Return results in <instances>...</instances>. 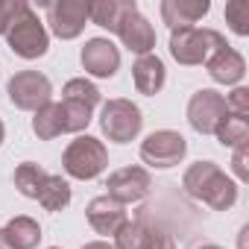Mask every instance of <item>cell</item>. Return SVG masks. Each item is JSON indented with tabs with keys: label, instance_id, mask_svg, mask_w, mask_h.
I'll return each instance as SVG.
<instances>
[{
	"label": "cell",
	"instance_id": "8992f818",
	"mask_svg": "<svg viewBox=\"0 0 249 249\" xmlns=\"http://www.w3.org/2000/svg\"><path fill=\"white\" fill-rule=\"evenodd\" d=\"M6 91H9V103L15 108H21V111H38L41 106L50 103L53 85L38 71H21V73H15L9 79Z\"/></svg>",
	"mask_w": 249,
	"mask_h": 249
},
{
	"label": "cell",
	"instance_id": "9a60e30c",
	"mask_svg": "<svg viewBox=\"0 0 249 249\" xmlns=\"http://www.w3.org/2000/svg\"><path fill=\"white\" fill-rule=\"evenodd\" d=\"M205 68H208V76L214 79V82H220V85H237L240 79H243V73H246V62H243V56L234 50V47H220L208 62H205Z\"/></svg>",
	"mask_w": 249,
	"mask_h": 249
},
{
	"label": "cell",
	"instance_id": "2e32d148",
	"mask_svg": "<svg viewBox=\"0 0 249 249\" xmlns=\"http://www.w3.org/2000/svg\"><path fill=\"white\" fill-rule=\"evenodd\" d=\"M132 79H135V88L147 97L159 94L164 88V79H167V71H164V62L156 56V53H147V56H138V62L132 65Z\"/></svg>",
	"mask_w": 249,
	"mask_h": 249
},
{
	"label": "cell",
	"instance_id": "ba28073f",
	"mask_svg": "<svg viewBox=\"0 0 249 249\" xmlns=\"http://www.w3.org/2000/svg\"><path fill=\"white\" fill-rule=\"evenodd\" d=\"M226 97L211 91V88H202L191 97L188 103V123L194 126V132L199 135H214L217 123L226 117Z\"/></svg>",
	"mask_w": 249,
	"mask_h": 249
},
{
	"label": "cell",
	"instance_id": "4316f807",
	"mask_svg": "<svg viewBox=\"0 0 249 249\" xmlns=\"http://www.w3.org/2000/svg\"><path fill=\"white\" fill-rule=\"evenodd\" d=\"M226 108H229L231 114L249 117V88H234V91L226 97Z\"/></svg>",
	"mask_w": 249,
	"mask_h": 249
},
{
	"label": "cell",
	"instance_id": "e0dca14e",
	"mask_svg": "<svg viewBox=\"0 0 249 249\" xmlns=\"http://www.w3.org/2000/svg\"><path fill=\"white\" fill-rule=\"evenodd\" d=\"M129 9H135V0H100V3H88V18L97 27L114 33Z\"/></svg>",
	"mask_w": 249,
	"mask_h": 249
},
{
	"label": "cell",
	"instance_id": "d6a6232c",
	"mask_svg": "<svg viewBox=\"0 0 249 249\" xmlns=\"http://www.w3.org/2000/svg\"><path fill=\"white\" fill-rule=\"evenodd\" d=\"M3 135H6V129H3V120H0V144H3Z\"/></svg>",
	"mask_w": 249,
	"mask_h": 249
},
{
	"label": "cell",
	"instance_id": "ac0fdd59",
	"mask_svg": "<svg viewBox=\"0 0 249 249\" xmlns=\"http://www.w3.org/2000/svg\"><path fill=\"white\" fill-rule=\"evenodd\" d=\"M6 237L12 243V249H36L38 240H41V226L33 220V217H12L6 223Z\"/></svg>",
	"mask_w": 249,
	"mask_h": 249
},
{
	"label": "cell",
	"instance_id": "3957f363",
	"mask_svg": "<svg viewBox=\"0 0 249 249\" xmlns=\"http://www.w3.org/2000/svg\"><path fill=\"white\" fill-rule=\"evenodd\" d=\"M6 41H9V50L21 59H38L47 53L50 36H47L44 24L38 21V15L33 12L30 3H24L21 12L12 18V24L6 30Z\"/></svg>",
	"mask_w": 249,
	"mask_h": 249
},
{
	"label": "cell",
	"instance_id": "4fadbf2b",
	"mask_svg": "<svg viewBox=\"0 0 249 249\" xmlns=\"http://www.w3.org/2000/svg\"><path fill=\"white\" fill-rule=\"evenodd\" d=\"M88 214V223L97 234H106V237H114L120 231V226L126 223V208L120 202L108 199V196H94L85 208Z\"/></svg>",
	"mask_w": 249,
	"mask_h": 249
},
{
	"label": "cell",
	"instance_id": "6da1fadb",
	"mask_svg": "<svg viewBox=\"0 0 249 249\" xmlns=\"http://www.w3.org/2000/svg\"><path fill=\"white\" fill-rule=\"evenodd\" d=\"M182 188L194 199L205 202L214 211H229L237 202V185L214 161H196V164H191L185 170V176H182Z\"/></svg>",
	"mask_w": 249,
	"mask_h": 249
},
{
	"label": "cell",
	"instance_id": "30bf717a",
	"mask_svg": "<svg viewBox=\"0 0 249 249\" xmlns=\"http://www.w3.org/2000/svg\"><path fill=\"white\" fill-rule=\"evenodd\" d=\"M44 6H47V24H50V30L62 41H71V38H76L85 30L88 3H82V0H56V3H44Z\"/></svg>",
	"mask_w": 249,
	"mask_h": 249
},
{
	"label": "cell",
	"instance_id": "d6986e66",
	"mask_svg": "<svg viewBox=\"0 0 249 249\" xmlns=\"http://www.w3.org/2000/svg\"><path fill=\"white\" fill-rule=\"evenodd\" d=\"M156 237V229H150L144 220H126L114 234V249H150Z\"/></svg>",
	"mask_w": 249,
	"mask_h": 249
},
{
	"label": "cell",
	"instance_id": "f1b7e54d",
	"mask_svg": "<svg viewBox=\"0 0 249 249\" xmlns=\"http://www.w3.org/2000/svg\"><path fill=\"white\" fill-rule=\"evenodd\" d=\"M231 170L240 182H249V144L237 147L234 150V159H231Z\"/></svg>",
	"mask_w": 249,
	"mask_h": 249
},
{
	"label": "cell",
	"instance_id": "5bb4252c",
	"mask_svg": "<svg viewBox=\"0 0 249 249\" xmlns=\"http://www.w3.org/2000/svg\"><path fill=\"white\" fill-rule=\"evenodd\" d=\"M211 9L208 0H164L161 3V21L173 30H185L194 27L199 18H205Z\"/></svg>",
	"mask_w": 249,
	"mask_h": 249
},
{
	"label": "cell",
	"instance_id": "1f68e13d",
	"mask_svg": "<svg viewBox=\"0 0 249 249\" xmlns=\"http://www.w3.org/2000/svg\"><path fill=\"white\" fill-rule=\"evenodd\" d=\"M0 249H12V243H9V237H6L3 229H0Z\"/></svg>",
	"mask_w": 249,
	"mask_h": 249
},
{
	"label": "cell",
	"instance_id": "ffe728a7",
	"mask_svg": "<svg viewBox=\"0 0 249 249\" xmlns=\"http://www.w3.org/2000/svg\"><path fill=\"white\" fill-rule=\"evenodd\" d=\"M47 211H62V208H68V202H71V185H68V179H62V176H56V173H47L44 176V182H41V188H38V196H36Z\"/></svg>",
	"mask_w": 249,
	"mask_h": 249
},
{
	"label": "cell",
	"instance_id": "484cf974",
	"mask_svg": "<svg viewBox=\"0 0 249 249\" xmlns=\"http://www.w3.org/2000/svg\"><path fill=\"white\" fill-rule=\"evenodd\" d=\"M62 94H65V97H73V100H85V103H91V106H100V91H97V85L88 82L85 76L71 79V82L62 88Z\"/></svg>",
	"mask_w": 249,
	"mask_h": 249
},
{
	"label": "cell",
	"instance_id": "603a6c76",
	"mask_svg": "<svg viewBox=\"0 0 249 249\" xmlns=\"http://www.w3.org/2000/svg\"><path fill=\"white\" fill-rule=\"evenodd\" d=\"M62 117H65V132H82L88 123H91V114L97 106L85 103V100H73V97H62Z\"/></svg>",
	"mask_w": 249,
	"mask_h": 249
},
{
	"label": "cell",
	"instance_id": "7402d4cb",
	"mask_svg": "<svg viewBox=\"0 0 249 249\" xmlns=\"http://www.w3.org/2000/svg\"><path fill=\"white\" fill-rule=\"evenodd\" d=\"M33 132L41 141H50V138H56V135L65 132V117H62V106L59 103L50 100L47 106H41L36 111V117H33Z\"/></svg>",
	"mask_w": 249,
	"mask_h": 249
},
{
	"label": "cell",
	"instance_id": "52a82bcc",
	"mask_svg": "<svg viewBox=\"0 0 249 249\" xmlns=\"http://www.w3.org/2000/svg\"><path fill=\"white\" fill-rule=\"evenodd\" d=\"M185 153H188V141L173 129H159V132L147 135L141 144V161L150 167H161V170L179 164L185 159Z\"/></svg>",
	"mask_w": 249,
	"mask_h": 249
},
{
	"label": "cell",
	"instance_id": "277c9868",
	"mask_svg": "<svg viewBox=\"0 0 249 249\" xmlns=\"http://www.w3.org/2000/svg\"><path fill=\"white\" fill-rule=\"evenodd\" d=\"M106 164H108V153H106L103 141H97L91 135H79L76 141H71L65 156H62L65 173L73 179H82V182L97 179L106 170Z\"/></svg>",
	"mask_w": 249,
	"mask_h": 249
},
{
	"label": "cell",
	"instance_id": "9c48e42d",
	"mask_svg": "<svg viewBox=\"0 0 249 249\" xmlns=\"http://www.w3.org/2000/svg\"><path fill=\"white\" fill-rule=\"evenodd\" d=\"M108 188V199L120 202V205H129V202H141L150 196L153 191V179L144 167H123V170H114L106 182Z\"/></svg>",
	"mask_w": 249,
	"mask_h": 249
},
{
	"label": "cell",
	"instance_id": "5b68a950",
	"mask_svg": "<svg viewBox=\"0 0 249 249\" xmlns=\"http://www.w3.org/2000/svg\"><path fill=\"white\" fill-rule=\"evenodd\" d=\"M141 126H144V117H141V108L132 100H108L103 106L100 129H103V135L108 141L129 144L132 138H138Z\"/></svg>",
	"mask_w": 249,
	"mask_h": 249
},
{
	"label": "cell",
	"instance_id": "836d02e7",
	"mask_svg": "<svg viewBox=\"0 0 249 249\" xmlns=\"http://www.w3.org/2000/svg\"><path fill=\"white\" fill-rule=\"evenodd\" d=\"M199 249H223V246H214V243H205V246H199Z\"/></svg>",
	"mask_w": 249,
	"mask_h": 249
},
{
	"label": "cell",
	"instance_id": "8fae6325",
	"mask_svg": "<svg viewBox=\"0 0 249 249\" xmlns=\"http://www.w3.org/2000/svg\"><path fill=\"white\" fill-rule=\"evenodd\" d=\"M79 59H82L85 73L100 76V79L114 76L117 68H120V50L108 38H88L85 47H82V53H79Z\"/></svg>",
	"mask_w": 249,
	"mask_h": 249
},
{
	"label": "cell",
	"instance_id": "4dcf8cb0",
	"mask_svg": "<svg viewBox=\"0 0 249 249\" xmlns=\"http://www.w3.org/2000/svg\"><path fill=\"white\" fill-rule=\"evenodd\" d=\"M82 249H114L111 243H106V240H94V243H85Z\"/></svg>",
	"mask_w": 249,
	"mask_h": 249
},
{
	"label": "cell",
	"instance_id": "44dd1931",
	"mask_svg": "<svg viewBox=\"0 0 249 249\" xmlns=\"http://www.w3.org/2000/svg\"><path fill=\"white\" fill-rule=\"evenodd\" d=\"M214 135H217V141H220L223 147H231V150H237V147L249 144V120H246V117H240V114H231V111H226V117L217 123Z\"/></svg>",
	"mask_w": 249,
	"mask_h": 249
},
{
	"label": "cell",
	"instance_id": "7a4b0ae2",
	"mask_svg": "<svg viewBox=\"0 0 249 249\" xmlns=\"http://www.w3.org/2000/svg\"><path fill=\"white\" fill-rule=\"evenodd\" d=\"M220 47H226V38L208 27H185L170 33V56L179 65H205Z\"/></svg>",
	"mask_w": 249,
	"mask_h": 249
},
{
	"label": "cell",
	"instance_id": "cb8c5ba5",
	"mask_svg": "<svg viewBox=\"0 0 249 249\" xmlns=\"http://www.w3.org/2000/svg\"><path fill=\"white\" fill-rule=\"evenodd\" d=\"M44 170L38 167V164H33V161H24V164H18V170H15V188L27 196V199H36L38 196V188H41V182H44Z\"/></svg>",
	"mask_w": 249,
	"mask_h": 249
},
{
	"label": "cell",
	"instance_id": "83f0119b",
	"mask_svg": "<svg viewBox=\"0 0 249 249\" xmlns=\"http://www.w3.org/2000/svg\"><path fill=\"white\" fill-rule=\"evenodd\" d=\"M21 6H24V0H0V36H6V30H9L12 18L21 12Z\"/></svg>",
	"mask_w": 249,
	"mask_h": 249
},
{
	"label": "cell",
	"instance_id": "d4e9b609",
	"mask_svg": "<svg viewBox=\"0 0 249 249\" xmlns=\"http://www.w3.org/2000/svg\"><path fill=\"white\" fill-rule=\"evenodd\" d=\"M226 21L237 36H249V3L246 0H231V3H226Z\"/></svg>",
	"mask_w": 249,
	"mask_h": 249
},
{
	"label": "cell",
	"instance_id": "7c38bea8",
	"mask_svg": "<svg viewBox=\"0 0 249 249\" xmlns=\"http://www.w3.org/2000/svg\"><path fill=\"white\" fill-rule=\"evenodd\" d=\"M114 33L120 36L123 47H129V50L138 53V56H147V53H153V47H156V30H153V24L138 12V6L123 15L120 27H117Z\"/></svg>",
	"mask_w": 249,
	"mask_h": 249
},
{
	"label": "cell",
	"instance_id": "f546056e",
	"mask_svg": "<svg viewBox=\"0 0 249 249\" xmlns=\"http://www.w3.org/2000/svg\"><path fill=\"white\" fill-rule=\"evenodd\" d=\"M150 249H176V243H173V237L167 234V231H156V237H153V246Z\"/></svg>",
	"mask_w": 249,
	"mask_h": 249
},
{
	"label": "cell",
	"instance_id": "e575fe53",
	"mask_svg": "<svg viewBox=\"0 0 249 249\" xmlns=\"http://www.w3.org/2000/svg\"><path fill=\"white\" fill-rule=\"evenodd\" d=\"M50 249H56V246H50Z\"/></svg>",
	"mask_w": 249,
	"mask_h": 249
}]
</instances>
